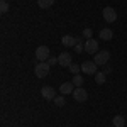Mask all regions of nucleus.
I'll use <instances>...</instances> for the list:
<instances>
[{"mask_svg": "<svg viewBox=\"0 0 127 127\" xmlns=\"http://www.w3.org/2000/svg\"><path fill=\"white\" fill-rule=\"evenodd\" d=\"M34 73L37 78H46L49 73V64L46 61H39V64H36V68H34Z\"/></svg>", "mask_w": 127, "mask_h": 127, "instance_id": "1", "label": "nucleus"}, {"mask_svg": "<svg viewBox=\"0 0 127 127\" xmlns=\"http://www.w3.org/2000/svg\"><path fill=\"white\" fill-rule=\"evenodd\" d=\"M97 63L95 61H83L81 63V71L85 73V75H97Z\"/></svg>", "mask_w": 127, "mask_h": 127, "instance_id": "2", "label": "nucleus"}, {"mask_svg": "<svg viewBox=\"0 0 127 127\" xmlns=\"http://www.w3.org/2000/svg\"><path fill=\"white\" fill-rule=\"evenodd\" d=\"M108 59H110V53L108 51H98L95 54V58H93V61L97 63L98 66H102V64H107Z\"/></svg>", "mask_w": 127, "mask_h": 127, "instance_id": "3", "label": "nucleus"}, {"mask_svg": "<svg viewBox=\"0 0 127 127\" xmlns=\"http://www.w3.org/2000/svg\"><path fill=\"white\" fill-rule=\"evenodd\" d=\"M71 95H73V98H75L76 102H87V98H88V93L83 87H76Z\"/></svg>", "mask_w": 127, "mask_h": 127, "instance_id": "4", "label": "nucleus"}, {"mask_svg": "<svg viewBox=\"0 0 127 127\" xmlns=\"http://www.w3.org/2000/svg\"><path fill=\"white\" fill-rule=\"evenodd\" d=\"M36 58L37 61H48L49 59V48L48 46H39L36 49Z\"/></svg>", "mask_w": 127, "mask_h": 127, "instance_id": "5", "label": "nucleus"}, {"mask_svg": "<svg viewBox=\"0 0 127 127\" xmlns=\"http://www.w3.org/2000/svg\"><path fill=\"white\" fill-rule=\"evenodd\" d=\"M41 95H42V98H46V100H54L56 98V90L53 87H42L41 88Z\"/></svg>", "mask_w": 127, "mask_h": 127, "instance_id": "6", "label": "nucleus"}, {"mask_svg": "<svg viewBox=\"0 0 127 127\" xmlns=\"http://www.w3.org/2000/svg\"><path fill=\"white\" fill-rule=\"evenodd\" d=\"M58 63H59V66H68L69 68V66L73 64V63H71V54L63 51V53L58 56Z\"/></svg>", "mask_w": 127, "mask_h": 127, "instance_id": "7", "label": "nucleus"}, {"mask_svg": "<svg viewBox=\"0 0 127 127\" xmlns=\"http://www.w3.org/2000/svg\"><path fill=\"white\" fill-rule=\"evenodd\" d=\"M103 19L107 20V22H115L117 20V12L112 7H105L103 9Z\"/></svg>", "mask_w": 127, "mask_h": 127, "instance_id": "8", "label": "nucleus"}, {"mask_svg": "<svg viewBox=\"0 0 127 127\" xmlns=\"http://www.w3.org/2000/svg\"><path fill=\"white\" fill-rule=\"evenodd\" d=\"M85 51L87 53H93V54H97L98 53V42L97 41H93V39H87V42H85Z\"/></svg>", "mask_w": 127, "mask_h": 127, "instance_id": "9", "label": "nucleus"}, {"mask_svg": "<svg viewBox=\"0 0 127 127\" xmlns=\"http://www.w3.org/2000/svg\"><path fill=\"white\" fill-rule=\"evenodd\" d=\"M75 85H73V81H64L61 87H59V92L63 93V95H69V93H73L75 92Z\"/></svg>", "mask_w": 127, "mask_h": 127, "instance_id": "10", "label": "nucleus"}, {"mask_svg": "<svg viewBox=\"0 0 127 127\" xmlns=\"http://www.w3.org/2000/svg\"><path fill=\"white\" fill-rule=\"evenodd\" d=\"M61 42H63L64 48H75L78 41H76V37H73V36H64V37H61Z\"/></svg>", "mask_w": 127, "mask_h": 127, "instance_id": "11", "label": "nucleus"}, {"mask_svg": "<svg viewBox=\"0 0 127 127\" xmlns=\"http://www.w3.org/2000/svg\"><path fill=\"white\" fill-rule=\"evenodd\" d=\"M100 37L103 41H110L114 37V32H112V29H102L100 31Z\"/></svg>", "mask_w": 127, "mask_h": 127, "instance_id": "12", "label": "nucleus"}, {"mask_svg": "<svg viewBox=\"0 0 127 127\" xmlns=\"http://www.w3.org/2000/svg\"><path fill=\"white\" fill-rule=\"evenodd\" d=\"M112 124H114V127H124L126 126V119L122 115H115L114 120H112Z\"/></svg>", "mask_w": 127, "mask_h": 127, "instance_id": "13", "label": "nucleus"}, {"mask_svg": "<svg viewBox=\"0 0 127 127\" xmlns=\"http://www.w3.org/2000/svg\"><path fill=\"white\" fill-rule=\"evenodd\" d=\"M53 3H54V0H37V5L41 9H49Z\"/></svg>", "mask_w": 127, "mask_h": 127, "instance_id": "14", "label": "nucleus"}, {"mask_svg": "<svg viewBox=\"0 0 127 127\" xmlns=\"http://www.w3.org/2000/svg\"><path fill=\"white\" fill-rule=\"evenodd\" d=\"M53 102H54V105H56V107H64V105H66L64 95H59V97H56L54 100H53Z\"/></svg>", "mask_w": 127, "mask_h": 127, "instance_id": "15", "label": "nucleus"}, {"mask_svg": "<svg viewBox=\"0 0 127 127\" xmlns=\"http://www.w3.org/2000/svg\"><path fill=\"white\" fill-rule=\"evenodd\" d=\"M105 73H97V75H95V81H97L98 85H102V83H105Z\"/></svg>", "mask_w": 127, "mask_h": 127, "instance_id": "16", "label": "nucleus"}, {"mask_svg": "<svg viewBox=\"0 0 127 127\" xmlns=\"http://www.w3.org/2000/svg\"><path fill=\"white\" fill-rule=\"evenodd\" d=\"M71 81H73V85H75V87H81V85H83V78H81L80 75H75Z\"/></svg>", "mask_w": 127, "mask_h": 127, "instance_id": "17", "label": "nucleus"}, {"mask_svg": "<svg viewBox=\"0 0 127 127\" xmlns=\"http://www.w3.org/2000/svg\"><path fill=\"white\" fill-rule=\"evenodd\" d=\"M69 71H71L73 75H80V71H81V64H71V66H69Z\"/></svg>", "mask_w": 127, "mask_h": 127, "instance_id": "18", "label": "nucleus"}, {"mask_svg": "<svg viewBox=\"0 0 127 127\" xmlns=\"http://www.w3.org/2000/svg\"><path fill=\"white\" fill-rule=\"evenodd\" d=\"M7 10H9V3H7L5 0H2V2H0V12H2V14H5Z\"/></svg>", "mask_w": 127, "mask_h": 127, "instance_id": "19", "label": "nucleus"}, {"mask_svg": "<svg viewBox=\"0 0 127 127\" xmlns=\"http://www.w3.org/2000/svg\"><path fill=\"white\" fill-rule=\"evenodd\" d=\"M46 63H48L49 66H53V64H59V63H58V58H53V56H49V59L46 61Z\"/></svg>", "mask_w": 127, "mask_h": 127, "instance_id": "20", "label": "nucleus"}, {"mask_svg": "<svg viewBox=\"0 0 127 127\" xmlns=\"http://www.w3.org/2000/svg\"><path fill=\"white\" fill-rule=\"evenodd\" d=\"M83 36L88 37V39H92V29H83Z\"/></svg>", "mask_w": 127, "mask_h": 127, "instance_id": "21", "label": "nucleus"}, {"mask_svg": "<svg viewBox=\"0 0 127 127\" xmlns=\"http://www.w3.org/2000/svg\"><path fill=\"white\" fill-rule=\"evenodd\" d=\"M83 48H85V46H83L81 42H76V46H75V51H76V53H81V51H83Z\"/></svg>", "mask_w": 127, "mask_h": 127, "instance_id": "22", "label": "nucleus"}]
</instances>
